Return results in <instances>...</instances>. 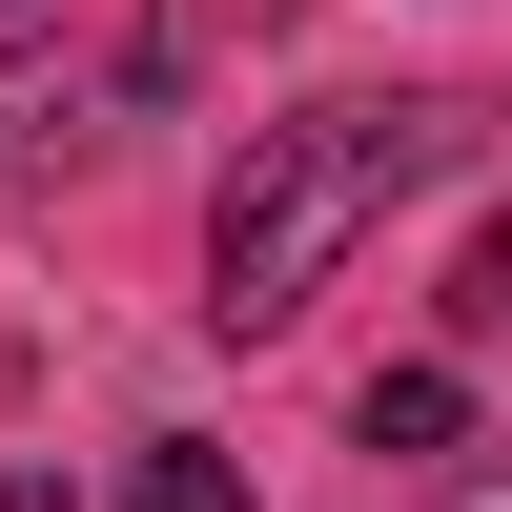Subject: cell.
<instances>
[{
    "label": "cell",
    "instance_id": "cell-1",
    "mask_svg": "<svg viewBox=\"0 0 512 512\" xmlns=\"http://www.w3.org/2000/svg\"><path fill=\"white\" fill-rule=\"evenodd\" d=\"M431 164H472V103H287V123H246L226 205H205V328L267 349V328L308 308Z\"/></svg>",
    "mask_w": 512,
    "mask_h": 512
},
{
    "label": "cell",
    "instance_id": "cell-2",
    "mask_svg": "<svg viewBox=\"0 0 512 512\" xmlns=\"http://www.w3.org/2000/svg\"><path fill=\"white\" fill-rule=\"evenodd\" d=\"M451 431H472V369H369V451L390 472H431Z\"/></svg>",
    "mask_w": 512,
    "mask_h": 512
},
{
    "label": "cell",
    "instance_id": "cell-3",
    "mask_svg": "<svg viewBox=\"0 0 512 512\" xmlns=\"http://www.w3.org/2000/svg\"><path fill=\"white\" fill-rule=\"evenodd\" d=\"M123 512H246V472H226V451H144V472H123Z\"/></svg>",
    "mask_w": 512,
    "mask_h": 512
},
{
    "label": "cell",
    "instance_id": "cell-4",
    "mask_svg": "<svg viewBox=\"0 0 512 512\" xmlns=\"http://www.w3.org/2000/svg\"><path fill=\"white\" fill-rule=\"evenodd\" d=\"M0 512H62V472H21V492H0Z\"/></svg>",
    "mask_w": 512,
    "mask_h": 512
},
{
    "label": "cell",
    "instance_id": "cell-5",
    "mask_svg": "<svg viewBox=\"0 0 512 512\" xmlns=\"http://www.w3.org/2000/svg\"><path fill=\"white\" fill-rule=\"evenodd\" d=\"M21 21H41V0H0V62H21Z\"/></svg>",
    "mask_w": 512,
    "mask_h": 512
}]
</instances>
